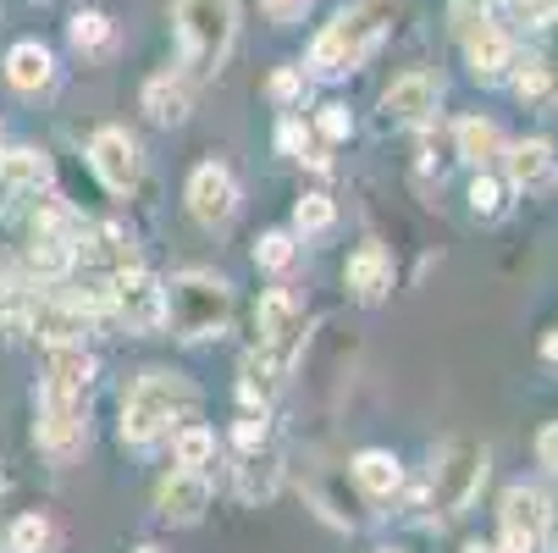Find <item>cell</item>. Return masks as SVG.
<instances>
[{
    "label": "cell",
    "instance_id": "cell-1",
    "mask_svg": "<svg viewBox=\"0 0 558 553\" xmlns=\"http://www.w3.org/2000/svg\"><path fill=\"white\" fill-rule=\"evenodd\" d=\"M199 416V387L178 371H144L128 399H122V443L149 448L161 443L172 426H189Z\"/></svg>",
    "mask_w": 558,
    "mask_h": 553
},
{
    "label": "cell",
    "instance_id": "cell-2",
    "mask_svg": "<svg viewBox=\"0 0 558 553\" xmlns=\"http://www.w3.org/2000/svg\"><path fill=\"white\" fill-rule=\"evenodd\" d=\"M172 23H178L183 67L194 77H216L238 39V7L232 0H172Z\"/></svg>",
    "mask_w": 558,
    "mask_h": 553
},
{
    "label": "cell",
    "instance_id": "cell-3",
    "mask_svg": "<svg viewBox=\"0 0 558 553\" xmlns=\"http://www.w3.org/2000/svg\"><path fill=\"white\" fill-rule=\"evenodd\" d=\"M227 322H232V288L216 272H183L167 282V327L183 344L221 338Z\"/></svg>",
    "mask_w": 558,
    "mask_h": 553
},
{
    "label": "cell",
    "instance_id": "cell-4",
    "mask_svg": "<svg viewBox=\"0 0 558 553\" xmlns=\"http://www.w3.org/2000/svg\"><path fill=\"white\" fill-rule=\"evenodd\" d=\"M381 17L376 12H338L322 34H315V45H310V72L315 77H343V72H354V67H365V56L381 45Z\"/></svg>",
    "mask_w": 558,
    "mask_h": 553
},
{
    "label": "cell",
    "instance_id": "cell-5",
    "mask_svg": "<svg viewBox=\"0 0 558 553\" xmlns=\"http://www.w3.org/2000/svg\"><path fill=\"white\" fill-rule=\"evenodd\" d=\"M34 443L66 465L89 448V393H61V387H39L34 399Z\"/></svg>",
    "mask_w": 558,
    "mask_h": 553
},
{
    "label": "cell",
    "instance_id": "cell-6",
    "mask_svg": "<svg viewBox=\"0 0 558 553\" xmlns=\"http://www.w3.org/2000/svg\"><path fill=\"white\" fill-rule=\"evenodd\" d=\"M487 482V448L470 443V437H453L432 470V504L437 515H464L475 504V493H482Z\"/></svg>",
    "mask_w": 558,
    "mask_h": 553
},
{
    "label": "cell",
    "instance_id": "cell-7",
    "mask_svg": "<svg viewBox=\"0 0 558 553\" xmlns=\"http://www.w3.org/2000/svg\"><path fill=\"white\" fill-rule=\"evenodd\" d=\"M106 293H111V322H122L128 333H161L167 327V282L155 272H144L138 261L122 266L106 282Z\"/></svg>",
    "mask_w": 558,
    "mask_h": 553
},
{
    "label": "cell",
    "instance_id": "cell-8",
    "mask_svg": "<svg viewBox=\"0 0 558 553\" xmlns=\"http://www.w3.org/2000/svg\"><path fill=\"white\" fill-rule=\"evenodd\" d=\"M553 509L536 488H509L498 509V553H547Z\"/></svg>",
    "mask_w": 558,
    "mask_h": 553
},
{
    "label": "cell",
    "instance_id": "cell-9",
    "mask_svg": "<svg viewBox=\"0 0 558 553\" xmlns=\"http://www.w3.org/2000/svg\"><path fill=\"white\" fill-rule=\"evenodd\" d=\"M255 354H266L277 371H293V360H299V349H304V315H299V304L282 293V288H271V293H260V304H255Z\"/></svg>",
    "mask_w": 558,
    "mask_h": 553
},
{
    "label": "cell",
    "instance_id": "cell-10",
    "mask_svg": "<svg viewBox=\"0 0 558 553\" xmlns=\"http://www.w3.org/2000/svg\"><path fill=\"white\" fill-rule=\"evenodd\" d=\"M89 167H95V178H100L111 194L138 189L144 161H138V144H133V133H128V128H100V133L89 139Z\"/></svg>",
    "mask_w": 558,
    "mask_h": 553
},
{
    "label": "cell",
    "instance_id": "cell-11",
    "mask_svg": "<svg viewBox=\"0 0 558 553\" xmlns=\"http://www.w3.org/2000/svg\"><path fill=\"white\" fill-rule=\"evenodd\" d=\"M189 211H194V221L210 227V232L238 216V183H232V172H227L221 161L194 167V178H189Z\"/></svg>",
    "mask_w": 558,
    "mask_h": 553
},
{
    "label": "cell",
    "instance_id": "cell-12",
    "mask_svg": "<svg viewBox=\"0 0 558 553\" xmlns=\"http://www.w3.org/2000/svg\"><path fill=\"white\" fill-rule=\"evenodd\" d=\"M464 61H470V77L475 84H509V72H514V39L493 23H475L464 34Z\"/></svg>",
    "mask_w": 558,
    "mask_h": 553
},
{
    "label": "cell",
    "instance_id": "cell-13",
    "mask_svg": "<svg viewBox=\"0 0 558 553\" xmlns=\"http://www.w3.org/2000/svg\"><path fill=\"white\" fill-rule=\"evenodd\" d=\"M155 509H161L172 526H199L205 509H210V482H205V470L178 465L172 477L155 488Z\"/></svg>",
    "mask_w": 558,
    "mask_h": 553
},
{
    "label": "cell",
    "instance_id": "cell-14",
    "mask_svg": "<svg viewBox=\"0 0 558 553\" xmlns=\"http://www.w3.org/2000/svg\"><path fill=\"white\" fill-rule=\"evenodd\" d=\"M50 189V155L45 149H7L0 155V211H12Z\"/></svg>",
    "mask_w": 558,
    "mask_h": 553
},
{
    "label": "cell",
    "instance_id": "cell-15",
    "mask_svg": "<svg viewBox=\"0 0 558 553\" xmlns=\"http://www.w3.org/2000/svg\"><path fill=\"white\" fill-rule=\"evenodd\" d=\"M381 111H387V122H404V128L432 122V111H437V77H432V72L392 77L387 95H381Z\"/></svg>",
    "mask_w": 558,
    "mask_h": 553
},
{
    "label": "cell",
    "instance_id": "cell-16",
    "mask_svg": "<svg viewBox=\"0 0 558 553\" xmlns=\"http://www.w3.org/2000/svg\"><path fill=\"white\" fill-rule=\"evenodd\" d=\"M504 167H509V183L514 189H547L558 178V144L553 139H520L514 149H504Z\"/></svg>",
    "mask_w": 558,
    "mask_h": 553
},
{
    "label": "cell",
    "instance_id": "cell-17",
    "mask_svg": "<svg viewBox=\"0 0 558 553\" xmlns=\"http://www.w3.org/2000/svg\"><path fill=\"white\" fill-rule=\"evenodd\" d=\"M343 282H349V293L360 304H381L392 293V261H387V250L381 244H360L349 255V266H343Z\"/></svg>",
    "mask_w": 558,
    "mask_h": 553
},
{
    "label": "cell",
    "instance_id": "cell-18",
    "mask_svg": "<svg viewBox=\"0 0 558 553\" xmlns=\"http://www.w3.org/2000/svg\"><path fill=\"white\" fill-rule=\"evenodd\" d=\"M144 111H149V122H161V128H183L189 111H194L189 77H178V72H155L149 84H144Z\"/></svg>",
    "mask_w": 558,
    "mask_h": 553
},
{
    "label": "cell",
    "instance_id": "cell-19",
    "mask_svg": "<svg viewBox=\"0 0 558 553\" xmlns=\"http://www.w3.org/2000/svg\"><path fill=\"white\" fill-rule=\"evenodd\" d=\"M7 84H12L17 95H39V89H50V84H56V56H50L39 39L12 45V50H7Z\"/></svg>",
    "mask_w": 558,
    "mask_h": 553
},
{
    "label": "cell",
    "instance_id": "cell-20",
    "mask_svg": "<svg viewBox=\"0 0 558 553\" xmlns=\"http://www.w3.org/2000/svg\"><path fill=\"white\" fill-rule=\"evenodd\" d=\"M282 482V459L277 448L266 443H244V459H238V493H244V504H266Z\"/></svg>",
    "mask_w": 558,
    "mask_h": 553
},
{
    "label": "cell",
    "instance_id": "cell-21",
    "mask_svg": "<svg viewBox=\"0 0 558 553\" xmlns=\"http://www.w3.org/2000/svg\"><path fill=\"white\" fill-rule=\"evenodd\" d=\"M349 477L360 482L365 498H392L398 488H404V465H398L387 448H365V454H354Z\"/></svg>",
    "mask_w": 558,
    "mask_h": 553
},
{
    "label": "cell",
    "instance_id": "cell-22",
    "mask_svg": "<svg viewBox=\"0 0 558 553\" xmlns=\"http://www.w3.org/2000/svg\"><path fill=\"white\" fill-rule=\"evenodd\" d=\"M453 139H459V155H464V161L470 167H493V161H504V128L498 122H487V117H464L459 128H453Z\"/></svg>",
    "mask_w": 558,
    "mask_h": 553
},
{
    "label": "cell",
    "instance_id": "cell-23",
    "mask_svg": "<svg viewBox=\"0 0 558 553\" xmlns=\"http://www.w3.org/2000/svg\"><path fill=\"white\" fill-rule=\"evenodd\" d=\"M45 387H61V393H89L95 387V360L84 354V344H50Z\"/></svg>",
    "mask_w": 558,
    "mask_h": 553
},
{
    "label": "cell",
    "instance_id": "cell-24",
    "mask_svg": "<svg viewBox=\"0 0 558 553\" xmlns=\"http://www.w3.org/2000/svg\"><path fill=\"white\" fill-rule=\"evenodd\" d=\"M72 266H77V244L72 239H61V232H34L28 239V272L39 282H61Z\"/></svg>",
    "mask_w": 558,
    "mask_h": 553
},
{
    "label": "cell",
    "instance_id": "cell-25",
    "mask_svg": "<svg viewBox=\"0 0 558 553\" xmlns=\"http://www.w3.org/2000/svg\"><path fill=\"white\" fill-rule=\"evenodd\" d=\"M66 39H72L77 56H111V45H117V23H111L106 12H77V17L66 23Z\"/></svg>",
    "mask_w": 558,
    "mask_h": 553
},
{
    "label": "cell",
    "instance_id": "cell-26",
    "mask_svg": "<svg viewBox=\"0 0 558 553\" xmlns=\"http://www.w3.org/2000/svg\"><path fill=\"white\" fill-rule=\"evenodd\" d=\"M514 67H520V61H514ZM509 77H514V100H520V106H553V100H558V72H553V61H542V56L525 61L520 72H509Z\"/></svg>",
    "mask_w": 558,
    "mask_h": 553
},
{
    "label": "cell",
    "instance_id": "cell-27",
    "mask_svg": "<svg viewBox=\"0 0 558 553\" xmlns=\"http://www.w3.org/2000/svg\"><path fill=\"white\" fill-rule=\"evenodd\" d=\"M7 553H56V526L45 515H23L7 531Z\"/></svg>",
    "mask_w": 558,
    "mask_h": 553
},
{
    "label": "cell",
    "instance_id": "cell-28",
    "mask_svg": "<svg viewBox=\"0 0 558 553\" xmlns=\"http://www.w3.org/2000/svg\"><path fill=\"white\" fill-rule=\"evenodd\" d=\"M172 459H178V465H189V470H205V465L216 459V432L189 421V426L172 437Z\"/></svg>",
    "mask_w": 558,
    "mask_h": 553
},
{
    "label": "cell",
    "instance_id": "cell-29",
    "mask_svg": "<svg viewBox=\"0 0 558 553\" xmlns=\"http://www.w3.org/2000/svg\"><path fill=\"white\" fill-rule=\"evenodd\" d=\"M470 216H475V221H487V227L504 221V216H509V189H504L498 178L482 172V178L470 183Z\"/></svg>",
    "mask_w": 558,
    "mask_h": 553
},
{
    "label": "cell",
    "instance_id": "cell-30",
    "mask_svg": "<svg viewBox=\"0 0 558 553\" xmlns=\"http://www.w3.org/2000/svg\"><path fill=\"white\" fill-rule=\"evenodd\" d=\"M332 221H338V205H332L327 194H304V200L293 205V227L304 232V239H315V232H332Z\"/></svg>",
    "mask_w": 558,
    "mask_h": 553
},
{
    "label": "cell",
    "instance_id": "cell-31",
    "mask_svg": "<svg viewBox=\"0 0 558 553\" xmlns=\"http://www.w3.org/2000/svg\"><path fill=\"white\" fill-rule=\"evenodd\" d=\"M255 266L260 272H288L293 266V232H266L255 244Z\"/></svg>",
    "mask_w": 558,
    "mask_h": 553
},
{
    "label": "cell",
    "instance_id": "cell-32",
    "mask_svg": "<svg viewBox=\"0 0 558 553\" xmlns=\"http://www.w3.org/2000/svg\"><path fill=\"white\" fill-rule=\"evenodd\" d=\"M448 17H453V34L464 39L475 23H493V0H453V7H448Z\"/></svg>",
    "mask_w": 558,
    "mask_h": 553
},
{
    "label": "cell",
    "instance_id": "cell-33",
    "mask_svg": "<svg viewBox=\"0 0 558 553\" xmlns=\"http://www.w3.org/2000/svg\"><path fill=\"white\" fill-rule=\"evenodd\" d=\"M315 128H322V139L343 144V139L354 133V117H349V106H322V117H315Z\"/></svg>",
    "mask_w": 558,
    "mask_h": 553
},
{
    "label": "cell",
    "instance_id": "cell-34",
    "mask_svg": "<svg viewBox=\"0 0 558 553\" xmlns=\"http://www.w3.org/2000/svg\"><path fill=\"white\" fill-rule=\"evenodd\" d=\"M277 144H282L288 155H299V161H304V144H310V133H304V122H299L293 111L282 117V128H277Z\"/></svg>",
    "mask_w": 558,
    "mask_h": 553
},
{
    "label": "cell",
    "instance_id": "cell-35",
    "mask_svg": "<svg viewBox=\"0 0 558 553\" xmlns=\"http://www.w3.org/2000/svg\"><path fill=\"white\" fill-rule=\"evenodd\" d=\"M514 12H520V23L542 28V23H553V17H558V0H514Z\"/></svg>",
    "mask_w": 558,
    "mask_h": 553
},
{
    "label": "cell",
    "instance_id": "cell-36",
    "mask_svg": "<svg viewBox=\"0 0 558 553\" xmlns=\"http://www.w3.org/2000/svg\"><path fill=\"white\" fill-rule=\"evenodd\" d=\"M260 12H266L271 23H299V17L310 12V0H260Z\"/></svg>",
    "mask_w": 558,
    "mask_h": 553
},
{
    "label": "cell",
    "instance_id": "cell-37",
    "mask_svg": "<svg viewBox=\"0 0 558 553\" xmlns=\"http://www.w3.org/2000/svg\"><path fill=\"white\" fill-rule=\"evenodd\" d=\"M271 95H277L282 106H288V100H299V95H304V77H299L293 67H282V72L271 77Z\"/></svg>",
    "mask_w": 558,
    "mask_h": 553
},
{
    "label": "cell",
    "instance_id": "cell-38",
    "mask_svg": "<svg viewBox=\"0 0 558 553\" xmlns=\"http://www.w3.org/2000/svg\"><path fill=\"white\" fill-rule=\"evenodd\" d=\"M536 459H542L547 470H558V421L542 426V437H536Z\"/></svg>",
    "mask_w": 558,
    "mask_h": 553
},
{
    "label": "cell",
    "instance_id": "cell-39",
    "mask_svg": "<svg viewBox=\"0 0 558 553\" xmlns=\"http://www.w3.org/2000/svg\"><path fill=\"white\" fill-rule=\"evenodd\" d=\"M464 553H498V542H464Z\"/></svg>",
    "mask_w": 558,
    "mask_h": 553
},
{
    "label": "cell",
    "instance_id": "cell-40",
    "mask_svg": "<svg viewBox=\"0 0 558 553\" xmlns=\"http://www.w3.org/2000/svg\"><path fill=\"white\" fill-rule=\"evenodd\" d=\"M133 553H167V548H155V542H144V548H133Z\"/></svg>",
    "mask_w": 558,
    "mask_h": 553
},
{
    "label": "cell",
    "instance_id": "cell-41",
    "mask_svg": "<svg viewBox=\"0 0 558 553\" xmlns=\"http://www.w3.org/2000/svg\"><path fill=\"white\" fill-rule=\"evenodd\" d=\"M0 493H7V477H0Z\"/></svg>",
    "mask_w": 558,
    "mask_h": 553
}]
</instances>
